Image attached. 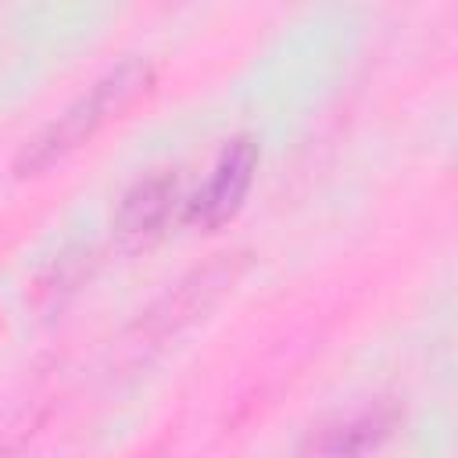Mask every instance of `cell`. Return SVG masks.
Wrapping results in <instances>:
<instances>
[{"label":"cell","instance_id":"6da1fadb","mask_svg":"<svg viewBox=\"0 0 458 458\" xmlns=\"http://www.w3.org/2000/svg\"><path fill=\"white\" fill-rule=\"evenodd\" d=\"M154 82V68L143 57H129L118 68L104 72L86 93H79L54 122H47L14 157V172L18 175H39L47 168H54L57 161H64L72 150H79L111 114H118L122 107H129L140 93H147V86Z\"/></svg>","mask_w":458,"mask_h":458},{"label":"cell","instance_id":"7a4b0ae2","mask_svg":"<svg viewBox=\"0 0 458 458\" xmlns=\"http://www.w3.org/2000/svg\"><path fill=\"white\" fill-rule=\"evenodd\" d=\"M254 172H258V143L250 136H236L233 143L222 147L208 182L193 193V200L186 208V218L200 229L225 225L240 211V204H243V197L254 182Z\"/></svg>","mask_w":458,"mask_h":458},{"label":"cell","instance_id":"3957f363","mask_svg":"<svg viewBox=\"0 0 458 458\" xmlns=\"http://www.w3.org/2000/svg\"><path fill=\"white\" fill-rule=\"evenodd\" d=\"M394 426H397V408L372 404V408H361L354 415L318 426L304 440L301 454L304 458H365L394 433Z\"/></svg>","mask_w":458,"mask_h":458},{"label":"cell","instance_id":"277c9868","mask_svg":"<svg viewBox=\"0 0 458 458\" xmlns=\"http://www.w3.org/2000/svg\"><path fill=\"white\" fill-rule=\"evenodd\" d=\"M179 200V179L172 172H154L147 179H136L122 197H118V208H114V225L125 233V236H143V233H154L168 222L172 208Z\"/></svg>","mask_w":458,"mask_h":458}]
</instances>
